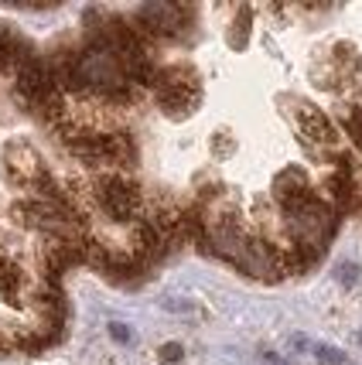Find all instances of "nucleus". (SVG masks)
Segmentation results:
<instances>
[{"label": "nucleus", "instance_id": "nucleus-1", "mask_svg": "<svg viewBox=\"0 0 362 365\" xmlns=\"http://www.w3.org/2000/svg\"><path fill=\"white\" fill-rule=\"evenodd\" d=\"M273 198L281 202V208L287 215H294V212H301V208L308 205L311 198H318V195L301 168H287V171H281L277 181H273Z\"/></svg>", "mask_w": 362, "mask_h": 365}, {"label": "nucleus", "instance_id": "nucleus-2", "mask_svg": "<svg viewBox=\"0 0 362 365\" xmlns=\"http://www.w3.org/2000/svg\"><path fill=\"white\" fill-rule=\"evenodd\" d=\"M96 195H99V205L106 208L110 219H130L137 212V188L124 178H106L96 188Z\"/></svg>", "mask_w": 362, "mask_h": 365}, {"label": "nucleus", "instance_id": "nucleus-3", "mask_svg": "<svg viewBox=\"0 0 362 365\" xmlns=\"http://www.w3.org/2000/svg\"><path fill=\"white\" fill-rule=\"evenodd\" d=\"M298 130L304 137V143H311V147L315 143L318 147H335L338 143V133L331 127V120L321 110H315V106H301L298 110Z\"/></svg>", "mask_w": 362, "mask_h": 365}, {"label": "nucleus", "instance_id": "nucleus-4", "mask_svg": "<svg viewBox=\"0 0 362 365\" xmlns=\"http://www.w3.org/2000/svg\"><path fill=\"white\" fill-rule=\"evenodd\" d=\"M141 21L158 34H174L181 28V7H171V4H151L141 11Z\"/></svg>", "mask_w": 362, "mask_h": 365}, {"label": "nucleus", "instance_id": "nucleus-5", "mask_svg": "<svg viewBox=\"0 0 362 365\" xmlns=\"http://www.w3.org/2000/svg\"><path fill=\"white\" fill-rule=\"evenodd\" d=\"M328 191L335 208H352L356 198H359V185H356V175H346V171H335L328 178Z\"/></svg>", "mask_w": 362, "mask_h": 365}, {"label": "nucleus", "instance_id": "nucleus-6", "mask_svg": "<svg viewBox=\"0 0 362 365\" xmlns=\"http://www.w3.org/2000/svg\"><path fill=\"white\" fill-rule=\"evenodd\" d=\"M346 133L352 137V143L362 150V106H352L346 110Z\"/></svg>", "mask_w": 362, "mask_h": 365}, {"label": "nucleus", "instance_id": "nucleus-7", "mask_svg": "<svg viewBox=\"0 0 362 365\" xmlns=\"http://www.w3.org/2000/svg\"><path fill=\"white\" fill-rule=\"evenodd\" d=\"M315 359H318V365H348L346 355L338 349H331V345H315Z\"/></svg>", "mask_w": 362, "mask_h": 365}, {"label": "nucleus", "instance_id": "nucleus-8", "mask_svg": "<svg viewBox=\"0 0 362 365\" xmlns=\"http://www.w3.org/2000/svg\"><path fill=\"white\" fill-rule=\"evenodd\" d=\"M246 38H250V11L243 7V11H239V24H233V38H229V41H233L236 48H243L246 45Z\"/></svg>", "mask_w": 362, "mask_h": 365}, {"label": "nucleus", "instance_id": "nucleus-9", "mask_svg": "<svg viewBox=\"0 0 362 365\" xmlns=\"http://www.w3.org/2000/svg\"><path fill=\"white\" fill-rule=\"evenodd\" d=\"M161 359H164V365H174L181 359V349H178V345H164V349H161Z\"/></svg>", "mask_w": 362, "mask_h": 365}, {"label": "nucleus", "instance_id": "nucleus-10", "mask_svg": "<svg viewBox=\"0 0 362 365\" xmlns=\"http://www.w3.org/2000/svg\"><path fill=\"white\" fill-rule=\"evenodd\" d=\"M356 273H359V270H356L352 263H348V267L342 263V267H338V280H342V284H356Z\"/></svg>", "mask_w": 362, "mask_h": 365}, {"label": "nucleus", "instance_id": "nucleus-11", "mask_svg": "<svg viewBox=\"0 0 362 365\" xmlns=\"http://www.w3.org/2000/svg\"><path fill=\"white\" fill-rule=\"evenodd\" d=\"M359 195H362V191H359Z\"/></svg>", "mask_w": 362, "mask_h": 365}]
</instances>
